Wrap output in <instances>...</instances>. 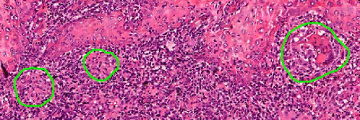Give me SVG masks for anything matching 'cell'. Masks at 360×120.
<instances>
[{
	"mask_svg": "<svg viewBox=\"0 0 360 120\" xmlns=\"http://www.w3.org/2000/svg\"><path fill=\"white\" fill-rule=\"evenodd\" d=\"M85 73L96 82H106L120 70V59L112 51L93 48L82 59Z\"/></svg>",
	"mask_w": 360,
	"mask_h": 120,
	"instance_id": "7a4b0ae2",
	"label": "cell"
},
{
	"mask_svg": "<svg viewBox=\"0 0 360 120\" xmlns=\"http://www.w3.org/2000/svg\"><path fill=\"white\" fill-rule=\"evenodd\" d=\"M13 91L20 106L39 109L46 107L53 100L56 83L46 68L29 67L24 68L15 76Z\"/></svg>",
	"mask_w": 360,
	"mask_h": 120,
	"instance_id": "6da1fadb",
	"label": "cell"
}]
</instances>
